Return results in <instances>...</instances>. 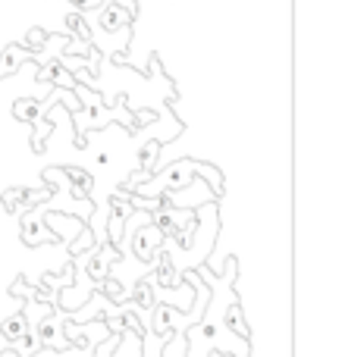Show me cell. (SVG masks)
I'll use <instances>...</instances> for the list:
<instances>
[]
</instances>
